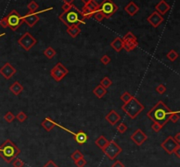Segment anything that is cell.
<instances>
[{
	"instance_id": "obj_1",
	"label": "cell",
	"mask_w": 180,
	"mask_h": 167,
	"mask_svg": "<svg viewBox=\"0 0 180 167\" xmlns=\"http://www.w3.org/2000/svg\"><path fill=\"white\" fill-rule=\"evenodd\" d=\"M174 111L170 110L169 107L166 106L163 101H159L147 113V116L151 121L159 123L163 128L170 121V117Z\"/></svg>"
},
{
	"instance_id": "obj_2",
	"label": "cell",
	"mask_w": 180,
	"mask_h": 167,
	"mask_svg": "<svg viewBox=\"0 0 180 167\" xmlns=\"http://www.w3.org/2000/svg\"><path fill=\"white\" fill-rule=\"evenodd\" d=\"M58 18L67 27L80 24H85L81 11H79L74 4H72L68 11L63 12Z\"/></svg>"
},
{
	"instance_id": "obj_3",
	"label": "cell",
	"mask_w": 180,
	"mask_h": 167,
	"mask_svg": "<svg viewBox=\"0 0 180 167\" xmlns=\"http://www.w3.org/2000/svg\"><path fill=\"white\" fill-rule=\"evenodd\" d=\"M20 152V149L10 139H7L0 145V157L8 164L12 163Z\"/></svg>"
},
{
	"instance_id": "obj_4",
	"label": "cell",
	"mask_w": 180,
	"mask_h": 167,
	"mask_svg": "<svg viewBox=\"0 0 180 167\" xmlns=\"http://www.w3.org/2000/svg\"><path fill=\"white\" fill-rule=\"evenodd\" d=\"M121 109L131 118V119H135L138 115H140L142 110L144 109V106L139 102L137 98L135 96H132L131 100L127 102V103H124L122 105Z\"/></svg>"
},
{
	"instance_id": "obj_5",
	"label": "cell",
	"mask_w": 180,
	"mask_h": 167,
	"mask_svg": "<svg viewBox=\"0 0 180 167\" xmlns=\"http://www.w3.org/2000/svg\"><path fill=\"white\" fill-rule=\"evenodd\" d=\"M119 6L113 0H103L99 4V11L103 14L105 18H110L117 11Z\"/></svg>"
},
{
	"instance_id": "obj_6",
	"label": "cell",
	"mask_w": 180,
	"mask_h": 167,
	"mask_svg": "<svg viewBox=\"0 0 180 167\" xmlns=\"http://www.w3.org/2000/svg\"><path fill=\"white\" fill-rule=\"evenodd\" d=\"M7 23H8V27L12 31H15L18 30V28L24 23L22 16L20 15L16 10H13L7 16H5Z\"/></svg>"
},
{
	"instance_id": "obj_7",
	"label": "cell",
	"mask_w": 180,
	"mask_h": 167,
	"mask_svg": "<svg viewBox=\"0 0 180 167\" xmlns=\"http://www.w3.org/2000/svg\"><path fill=\"white\" fill-rule=\"evenodd\" d=\"M102 152L105 154V156L110 159V160H113L116 158V157H118L120 155L122 149L118 144H116L113 140H111L108 142V144L105 145V147L101 150Z\"/></svg>"
},
{
	"instance_id": "obj_8",
	"label": "cell",
	"mask_w": 180,
	"mask_h": 167,
	"mask_svg": "<svg viewBox=\"0 0 180 167\" xmlns=\"http://www.w3.org/2000/svg\"><path fill=\"white\" fill-rule=\"evenodd\" d=\"M18 44L21 46L24 50L29 51L33 46L37 44V40L31 34L30 32L27 31L23 34L18 40Z\"/></svg>"
},
{
	"instance_id": "obj_9",
	"label": "cell",
	"mask_w": 180,
	"mask_h": 167,
	"mask_svg": "<svg viewBox=\"0 0 180 167\" xmlns=\"http://www.w3.org/2000/svg\"><path fill=\"white\" fill-rule=\"evenodd\" d=\"M68 74L69 70L61 62H58L50 71V75L56 81H61Z\"/></svg>"
},
{
	"instance_id": "obj_10",
	"label": "cell",
	"mask_w": 180,
	"mask_h": 167,
	"mask_svg": "<svg viewBox=\"0 0 180 167\" xmlns=\"http://www.w3.org/2000/svg\"><path fill=\"white\" fill-rule=\"evenodd\" d=\"M53 8L50 7L47 10L44 11H41V12H28L27 14H26L25 16H22V18H23V22H25L29 27H33L39 21H40V17L38 14L41 13V12H44L46 11H49V10H52Z\"/></svg>"
},
{
	"instance_id": "obj_11",
	"label": "cell",
	"mask_w": 180,
	"mask_h": 167,
	"mask_svg": "<svg viewBox=\"0 0 180 167\" xmlns=\"http://www.w3.org/2000/svg\"><path fill=\"white\" fill-rule=\"evenodd\" d=\"M180 145L179 144H178L175 140L173 137L171 136H169L165 140H164V142L161 144V147L164 149V151L166 152L169 155H171L173 154V152L175 151V149Z\"/></svg>"
},
{
	"instance_id": "obj_12",
	"label": "cell",
	"mask_w": 180,
	"mask_h": 167,
	"mask_svg": "<svg viewBox=\"0 0 180 167\" xmlns=\"http://www.w3.org/2000/svg\"><path fill=\"white\" fill-rule=\"evenodd\" d=\"M130 139L135 143L136 145L141 146L146 140H148V136L141 129H138L131 135Z\"/></svg>"
},
{
	"instance_id": "obj_13",
	"label": "cell",
	"mask_w": 180,
	"mask_h": 167,
	"mask_svg": "<svg viewBox=\"0 0 180 167\" xmlns=\"http://www.w3.org/2000/svg\"><path fill=\"white\" fill-rule=\"evenodd\" d=\"M17 72L15 67H13L9 62H6L1 68H0V75L4 77V79L9 80Z\"/></svg>"
},
{
	"instance_id": "obj_14",
	"label": "cell",
	"mask_w": 180,
	"mask_h": 167,
	"mask_svg": "<svg viewBox=\"0 0 180 167\" xmlns=\"http://www.w3.org/2000/svg\"><path fill=\"white\" fill-rule=\"evenodd\" d=\"M147 21L150 23L153 27L156 28V27H158L164 22V17L161 15V14H159L157 12H153L147 18Z\"/></svg>"
},
{
	"instance_id": "obj_15",
	"label": "cell",
	"mask_w": 180,
	"mask_h": 167,
	"mask_svg": "<svg viewBox=\"0 0 180 167\" xmlns=\"http://www.w3.org/2000/svg\"><path fill=\"white\" fill-rule=\"evenodd\" d=\"M41 125L42 126V128L45 130L46 131H47V132H49V131H51L53 129H54V127L55 126H58L59 128H61V129H63L64 130H67V131H70L69 130H67V129H65V128H63L62 126H61L60 124H58V123H56V122H54L50 117H46L45 119L43 120V121L41 122Z\"/></svg>"
},
{
	"instance_id": "obj_16",
	"label": "cell",
	"mask_w": 180,
	"mask_h": 167,
	"mask_svg": "<svg viewBox=\"0 0 180 167\" xmlns=\"http://www.w3.org/2000/svg\"><path fill=\"white\" fill-rule=\"evenodd\" d=\"M105 119L111 125L113 126V125H115L118 122L120 121L121 116H120V115L119 113L116 112V110L112 109V110H110V112L105 116Z\"/></svg>"
},
{
	"instance_id": "obj_17",
	"label": "cell",
	"mask_w": 180,
	"mask_h": 167,
	"mask_svg": "<svg viewBox=\"0 0 180 167\" xmlns=\"http://www.w3.org/2000/svg\"><path fill=\"white\" fill-rule=\"evenodd\" d=\"M156 12H157L159 14L163 16L164 14H166L170 10V4L165 1V0H161L156 6H155Z\"/></svg>"
},
{
	"instance_id": "obj_18",
	"label": "cell",
	"mask_w": 180,
	"mask_h": 167,
	"mask_svg": "<svg viewBox=\"0 0 180 167\" xmlns=\"http://www.w3.org/2000/svg\"><path fill=\"white\" fill-rule=\"evenodd\" d=\"M139 11H140L139 6L135 4V2H133V1L129 2V3L125 6V12H126L128 15L131 16V17L135 16Z\"/></svg>"
},
{
	"instance_id": "obj_19",
	"label": "cell",
	"mask_w": 180,
	"mask_h": 167,
	"mask_svg": "<svg viewBox=\"0 0 180 167\" xmlns=\"http://www.w3.org/2000/svg\"><path fill=\"white\" fill-rule=\"evenodd\" d=\"M73 136H74V139L76 140V142L78 144H80V145L84 144L87 142V140H88L87 134L84 131H83V130H79L77 133H75Z\"/></svg>"
},
{
	"instance_id": "obj_20",
	"label": "cell",
	"mask_w": 180,
	"mask_h": 167,
	"mask_svg": "<svg viewBox=\"0 0 180 167\" xmlns=\"http://www.w3.org/2000/svg\"><path fill=\"white\" fill-rule=\"evenodd\" d=\"M123 46H124V42L122 40V39L120 37H117L115 38L112 42H111V46L113 48V50L117 53H120V51L123 49Z\"/></svg>"
},
{
	"instance_id": "obj_21",
	"label": "cell",
	"mask_w": 180,
	"mask_h": 167,
	"mask_svg": "<svg viewBox=\"0 0 180 167\" xmlns=\"http://www.w3.org/2000/svg\"><path fill=\"white\" fill-rule=\"evenodd\" d=\"M10 91H12V93L15 95H19V94H21V92L24 90L23 86L19 82V81H14L9 88Z\"/></svg>"
},
{
	"instance_id": "obj_22",
	"label": "cell",
	"mask_w": 180,
	"mask_h": 167,
	"mask_svg": "<svg viewBox=\"0 0 180 167\" xmlns=\"http://www.w3.org/2000/svg\"><path fill=\"white\" fill-rule=\"evenodd\" d=\"M106 93H107L106 89H105L104 87H102L100 84L98 85V86L93 89V94H94L96 95V97L99 98V99L103 98V96H105V94H106Z\"/></svg>"
},
{
	"instance_id": "obj_23",
	"label": "cell",
	"mask_w": 180,
	"mask_h": 167,
	"mask_svg": "<svg viewBox=\"0 0 180 167\" xmlns=\"http://www.w3.org/2000/svg\"><path fill=\"white\" fill-rule=\"evenodd\" d=\"M66 31L68 32L69 35H70L71 38H76L81 32V28L79 27V25H76V26H70V27H68Z\"/></svg>"
},
{
	"instance_id": "obj_24",
	"label": "cell",
	"mask_w": 180,
	"mask_h": 167,
	"mask_svg": "<svg viewBox=\"0 0 180 167\" xmlns=\"http://www.w3.org/2000/svg\"><path fill=\"white\" fill-rule=\"evenodd\" d=\"M108 142H109V140L102 135V136H99V137L95 140V144H96L99 149L103 150L105 147V145L108 144Z\"/></svg>"
},
{
	"instance_id": "obj_25",
	"label": "cell",
	"mask_w": 180,
	"mask_h": 167,
	"mask_svg": "<svg viewBox=\"0 0 180 167\" xmlns=\"http://www.w3.org/2000/svg\"><path fill=\"white\" fill-rule=\"evenodd\" d=\"M99 4L96 0H91L88 4L84 5V7L85 9H87L88 11H90V12L94 13L95 12H97V11L99 10Z\"/></svg>"
},
{
	"instance_id": "obj_26",
	"label": "cell",
	"mask_w": 180,
	"mask_h": 167,
	"mask_svg": "<svg viewBox=\"0 0 180 167\" xmlns=\"http://www.w3.org/2000/svg\"><path fill=\"white\" fill-rule=\"evenodd\" d=\"M137 46H138V41L133 40V41H129V42H125L124 46H123V49H125L127 52H131Z\"/></svg>"
},
{
	"instance_id": "obj_27",
	"label": "cell",
	"mask_w": 180,
	"mask_h": 167,
	"mask_svg": "<svg viewBox=\"0 0 180 167\" xmlns=\"http://www.w3.org/2000/svg\"><path fill=\"white\" fill-rule=\"evenodd\" d=\"M43 54L47 59L50 60V59H53L56 55V50L52 46H48V47H47L45 50L43 51Z\"/></svg>"
},
{
	"instance_id": "obj_28",
	"label": "cell",
	"mask_w": 180,
	"mask_h": 167,
	"mask_svg": "<svg viewBox=\"0 0 180 167\" xmlns=\"http://www.w3.org/2000/svg\"><path fill=\"white\" fill-rule=\"evenodd\" d=\"M122 40H123V42L125 43V42H129V41H133V40H137V38H136V36H135L132 31H128V32H127L126 35L123 37Z\"/></svg>"
},
{
	"instance_id": "obj_29",
	"label": "cell",
	"mask_w": 180,
	"mask_h": 167,
	"mask_svg": "<svg viewBox=\"0 0 180 167\" xmlns=\"http://www.w3.org/2000/svg\"><path fill=\"white\" fill-rule=\"evenodd\" d=\"M27 8H28V10H29V12H36V11L38 10V8H39V4L35 2V1H33V0H32L31 2H29L28 4H27Z\"/></svg>"
},
{
	"instance_id": "obj_30",
	"label": "cell",
	"mask_w": 180,
	"mask_h": 167,
	"mask_svg": "<svg viewBox=\"0 0 180 167\" xmlns=\"http://www.w3.org/2000/svg\"><path fill=\"white\" fill-rule=\"evenodd\" d=\"M166 57H167V59H168L169 61H175L178 59V57H179V53H178L175 50H170V51L167 53Z\"/></svg>"
},
{
	"instance_id": "obj_31",
	"label": "cell",
	"mask_w": 180,
	"mask_h": 167,
	"mask_svg": "<svg viewBox=\"0 0 180 167\" xmlns=\"http://www.w3.org/2000/svg\"><path fill=\"white\" fill-rule=\"evenodd\" d=\"M70 157H71V159H72L74 162H76V161H77L78 159L83 158V157H84V154L80 152L79 150H76L75 152L70 155Z\"/></svg>"
},
{
	"instance_id": "obj_32",
	"label": "cell",
	"mask_w": 180,
	"mask_h": 167,
	"mask_svg": "<svg viewBox=\"0 0 180 167\" xmlns=\"http://www.w3.org/2000/svg\"><path fill=\"white\" fill-rule=\"evenodd\" d=\"M112 84H113V81H112L107 76L104 77V78L100 81V85H101L102 87H104L105 89H108Z\"/></svg>"
},
{
	"instance_id": "obj_33",
	"label": "cell",
	"mask_w": 180,
	"mask_h": 167,
	"mask_svg": "<svg viewBox=\"0 0 180 167\" xmlns=\"http://www.w3.org/2000/svg\"><path fill=\"white\" fill-rule=\"evenodd\" d=\"M132 96H133V95H131L128 92L126 91L124 92V93L121 94V96H120V100H121L124 103H127V102H129V101L131 100Z\"/></svg>"
},
{
	"instance_id": "obj_34",
	"label": "cell",
	"mask_w": 180,
	"mask_h": 167,
	"mask_svg": "<svg viewBox=\"0 0 180 167\" xmlns=\"http://www.w3.org/2000/svg\"><path fill=\"white\" fill-rule=\"evenodd\" d=\"M15 118L18 120V121L19 122H25L27 119V116L26 115L25 112L20 111L17 116H15Z\"/></svg>"
},
{
	"instance_id": "obj_35",
	"label": "cell",
	"mask_w": 180,
	"mask_h": 167,
	"mask_svg": "<svg viewBox=\"0 0 180 167\" xmlns=\"http://www.w3.org/2000/svg\"><path fill=\"white\" fill-rule=\"evenodd\" d=\"M4 120L7 122H12L15 119V116H14L11 111H8V112L4 115Z\"/></svg>"
},
{
	"instance_id": "obj_36",
	"label": "cell",
	"mask_w": 180,
	"mask_h": 167,
	"mask_svg": "<svg viewBox=\"0 0 180 167\" xmlns=\"http://www.w3.org/2000/svg\"><path fill=\"white\" fill-rule=\"evenodd\" d=\"M179 111L173 112L170 117V121H171L173 123H176L179 122Z\"/></svg>"
},
{
	"instance_id": "obj_37",
	"label": "cell",
	"mask_w": 180,
	"mask_h": 167,
	"mask_svg": "<svg viewBox=\"0 0 180 167\" xmlns=\"http://www.w3.org/2000/svg\"><path fill=\"white\" fill-rule=\"evenodd\" d=\"M92 17H94V18L96 19V21H98V22H102L103 21V19L105 18V17L103 16V14L98 10L97 12H94V14Z\"/></svg>"
},
{
	"instance_id": "obj_38",
	"label": "cell",
	"mask_w": 180,
	"mask_h": 167,
	"mask_svg": "<svg viewBox=\"0 0 180 167\" xmlns=\"http://www.w3.org/2000/svg\"><path fill=\"white\" fill-rule=\"evenodd\" d=\"M127 130V126L124 122H121V123H120V124L117 126V131H119L120 134L125 133Z\"/></svg>"
},
{
	"instance_id": "obj_39",
	"label": "cell",
	"mask_w": 180,
	"mask_h": 167,
	"mask_svg": "<svg viewBox=\"0 0 180 167\" xmlns=\"http://www.w3.org/2000/svg\"><path fill=\"white\" fill-rule=\"evenodd\" d=\"M13 167H23L25 166V163L20 158H15L13 161Z\"/></svg>"
},
{
	"instance_id": "obj_40",
	"label": "cell",
	"mask_w": 180,
	"mask_h": 167,
	"mask_svg": "<svg viewBox=\"0 0 180 167\" xmlns=\"http://www.w3.org/2000/svg\"><path fill=\"white\" fill-rule=\"evenodd\" d=\"M74 163H75V165L77 167H84L86 166V164H87V161L83 157V158L78 159L77 161H76Z\"/></svg>"
},
{
	"instance_id": "obj_41",
	"label": "cell",
	"mask_w": 180,
	"mask_h": 167,
	"mask_svg": "<svg viewBox=\"0 0 180 167\" xmlns=\"http://www.w3.org/2000/svg\"><path fill=\"white\" fill-rule=\"evenodd\" d=\"M151 129H152L155 132H159V131L163 129V127H162L159 123L153 122V123H152V125H151Z\"/></svg>"
},
{
	"instance_id": "obj_42",
	"label": "cell",
	"mask_w": 180,
	"mask_h": 167,
	"mask_svg": "<svg viewBox=\"0 0 180 167\" xmlns=\"http://www.w3.org/2000/svg\"><path fill=\"white\" fill-rule=\"evenodd\" d=\"M156 91L159 94H164L165 92H166V87H165L164 84H160V85H158L156 88Z\"/></svg>"
},
{
	"instance_id": "obj_43",
	"label": "cell",
	"mask_w": 180,
	"mask_h": 167,
	"mask_svg": "<svg viewBox=\"0 0 180 167\" xmlns=\"http://www.w3.org/2000/svg\"><path fill=\"white\" fill-rule=\"evenodd\" d=\"M100 61H101V63H103L105 66H106V65H108L110 62H111V58L108 56V55H106V54H105L104 56H102L101 57V59H100Z\"/></svg>"
},
{
	"instance_id": "obj_44",
	"label": "cell",
	"mask_w": 180,
	"mask_h": 167,
	"mask_svg": "<svg viewBox=\"0 0 180 167\" xmlns=\"http://www.w3.org/2000/svg\"><path fill=\"white\" fill-rule=\"evenodd\" d=\"M0 26L3 27V28H7L8 27V23H7V20H6V18L4 17L3 18L0 19Z\"/></svg>"
},
{
	"instance_id": "obj_45",
	"label": "cell",
	"mask_w": 180,
	"mask_h": 167,
	"mask_svg": "<svg viewBox=\"0 0 180 167\" xmlns=\"http://www.w3.org/2000/svg\"><path fill=\"white\" fill-rule=\"evenodd\" d=\"M42 167H59L53 160H48Z\"/></svg>"
},
{
	"instance_id": "obj_46",
	"label": "cell",
	"mask_w": 180,
	"mask_h": 167,
	"mask_svg": "<svg viewBox=\"0 0 180 167\" xmlns=\"http://www.w3.org/2000/svg\"><path fill=\"white\" fill-rule=\"evenodd\" d=\"M112 167H125L124 166V164L120 161V160H117V161H115L113 165H112Z\"/></svg>"
},
{
	"instance_id": "obj_47",
	"label": "cell",
	"mask_w": 180,
	"mask_h": 167,
	"mask_svg": "<svg viewBox=\"0 0 180 167\" xmlns=\"http://www.w3.org/2000/svg\"><path fill=\"white\" fill-rule=\"evenodd\" d=\"M71 5L72 4H62V6H61V8H62V10H63V12H66V11H68L70 7H71Z\"/></svg>"
},
{
	"instance_id": "obj_48",
	"label": "cell",
	"mask_w": 180,
	"mask_h": 167,
	"mask_svg": "<svg viewBox=\"0 0 180 167\" xmlns=\"http://www.w3.org/2000/svg\"><path fill=\"white\" fill-rule=\"evenodd\" d=\"M173 153L176 154V156H177L179 158H180V145H179V146L175 149V151H174Z\"/></svg>"
},
{
	"instance_id": "obj_49",
	"label": "cell",
	"mask_w": 180,
	"mask_h": 167,
	"mask_svg": "<svg viewBox=\"0 0 180 167\" xmlns=\"http://www.w3.org/2000/svg\"><path fill=\"white\" fill-rule=\"evenodd\" d=\"M173 138H174V140H175L178 144H180V133H177L176 136L173 137Z\"/></svg>"
},
{
	"instance_id": "obj_50",
	"label": "cell",
	"mask_w": 180,
	"mask_h": 167,
	"mask_svg": "<svg viewBox=\"0 0 180 167\" xmlns=\"http://www.w3.org/2000/svg\"><path fill=\"white\" fill-rule=\"evenodd\" d=\"M64 4H72V3L75 1V0H61Z\"/></svg>"
},
{
	"instance_id": "obj_51",
	"label": "cell",
	"mask_w": 180,
	"mask_h": 167,
	"mask_svg": "<svg viewBox=\"0 0 180 167\" xmlns=\"http://www.w3.org/2000/svg\"><path fill=\"white\" fill-rule=\"evenodd\" d=\"M91 0H82V2L84 3V5H86V4H88L89 3H90Z\"/></svg>"
},
{
	"instance_id": "obj_52",
	"label": "cell",
	"mask_w": 180,
	"mask_h": 167,
	"mask_svg": "<svg viewBox=\"0 0 180 167\" xmlns=\"http://www.w3.org/2000/svg\"><path fill=\"white\" fill-rule=\"evenodd\" d=\"M4 35H5V33H4V32L1 33V34H0V38H1V37H3V36H4Z\"/></svg>"
}]
</instances>
